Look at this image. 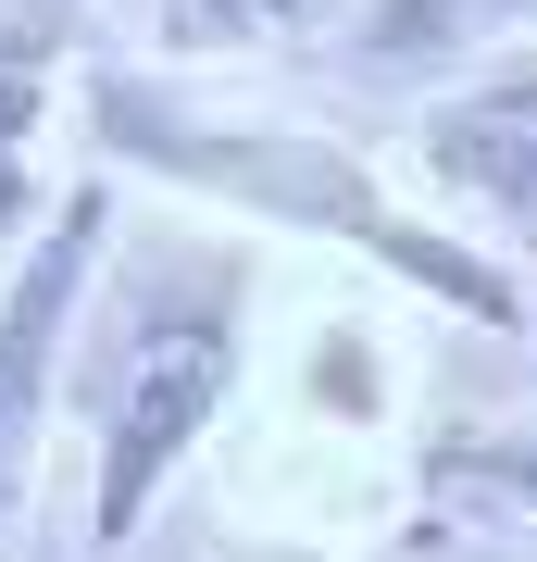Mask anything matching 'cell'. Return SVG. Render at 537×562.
Listing matches in <instances>:
<instances>
[{
    "label": "cell",
    "instance_id": "8fae6325",
    "mask_svg": "<svg viewBox=\"0 0 537 562\" xmlns=\"http://www.w3.org/2000/svg\"><path fill=\"white\" fill-rule=\"evenodd\" d=\"M525 338H537V325H525Z\"/></svg>",
    "mask_w": 537,
    "mask_h": 562
},
{
    "label": "cell",
    "instance_id": "52a82bcc",
    "mask_svg": "<svg viewBox=\"0 0 537 562\" xmlns=\"http://www.w3.org/2000/svg\"><path fill=\"white\" fill-rule=\"evenodd\" d=\"M413 501L425 513H513V525H537V413L438 425V438L413 450Z\"/></svg>",
    "mask_w": 537,
    "mask_h": 562
},
{
    "label": "cell",
    "instance_id": "3957f363",
    "mask_svg": "<svg viewBox=\"0 0 537 562\" xmlns=\"http://www.w3.org/2000/svg\"><path fill=\"white\" fill-rule=\"evenodd\" d=\"M400 162H413V188H425L438 225H462L476 250L513 238L537 262V38H500L450 88H425Z\"/></svg>",
    "mask_w": 537,
    "mask_h": 562
},
{
    "label": "cell",
    "instance_id": "ba28073f",
    "mask_svg": "<svg viewBox=\"0 0 537 562\" xmlns=\"http://www.w3.org/2000/svg\"><path fill=\"white\" fill-rule=\"evenodd\" d=\"M300 425H338V438H388L400 425V375H388V338L362 313H325L313 362H300Z\"/></svg>",
    "mask_w": 537,
    "mask_h": 562
},
{
    "label": "cell",
    "instance_id": "30bf717a",
    "mask_svg": "<svg viewBox=\"0 0 537 562\" xmlns=\"http://www.w3.org/2000/svg\"><path fill=\"white\" fill-rule=\"evenodd\" d=\"M213 562H350V550H325V538H225Z\"/></svg>",
    "mask_w": 537,
    "mask_h": 562
},
{
    "label": "cell",
    "instance_id": "277c9868",
    "mask_svg": "<svg viewBox=\"0 0 537 562\" xmlns=\"http://www.w3.org/2000/svg\"><path fill=\"white\" fill-rule=\"evenodd\" d=\"M113 213H125L113 176H76L38 213L13 288H0V525H13V501H25L38 413H51V387H63V325H76V301H88V262H100V238H113Z\"/></svg>",
    "mask_w": 537,
    "mask_h": 562
},
{
    "label": "cell",
    "instance_id": "5b68a950",
    "mask_svg": "<svg viewBox=\"0 0 537 562\" xmlns=\"http://www.w3.org/2000/svg\"><path fill=\"white\" fill-rule=\"evenodd\" d=\"M88 13L76 0H0V238H25V213H38V125H51V88L63 63H76Z\"/></svg>",
    "mask_w": 537,
    "mask_h": 562
},
{
    "label": "cell",
    "instance_id": "8992f818",
    "mask_svg": "<svg viewBox=\"0 0 537 562\" xmlns=\"http://www.w3.org/2000/svg\"><path fill=\"white\" fill-rule=\"evenodd\" d=\"M350 13H362V0H150L176 76H250V63L325 38V25H350Z\"/></svg>",
    "mask_w": 537,
    "mask_h": 562
},
{
    "label": "cell",
    "instance_id": "6da1fadb",
    "mask_svg": "<svg viewBox=\"0 0 537 562\" xmlns=\"http://www.w3.org/2000/svg\"><path fill=\"white\" fill-rule=\"evenodd\" d=\"M88 138L100 176H150L200 213L276 225V238H325L362 276H388L400 301H438L462 325L525 338L537 288L500 250H476L462 225H438L400 176H376V150L338 138L325 113H300L262 76H176V63H100L88 76Z\"/></svg>",
    "mask_w": 537,
    "mask_h": 562
},
{
    "label": "cell",
    "instance_id": "7a4b0ae2",
    "mask_svg": "<svg viewBox=\"0 0 537 562\" xmlns=\"http://www.w3.org/2000/svg\"><path fill=\"white\" fill-rule=\"evenodd\" d=\"M250 375V238L213 225H125L88 262V301L63 325V387L88 425V550L113 562L200 462Z\"/></svg>",
    "mask_w": 537,
    "mask_h": 562
},
{
    "label": "cell",
    "instance_id": "9c48e42d",
    "mask_svg": "<svg viewBox=\"0 0 537 562\" xmlns=\"http://www.w3.org/2000/svg\"><path fill=\"white\" fill-rule=\"evenodd\" d=\"M525 25H537V0H362L350 38L376 63H438V50H500Z\"/></svg>",
    "mask_w": 537,
    "mask_h": 562
}]
</instances>
